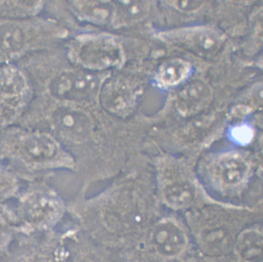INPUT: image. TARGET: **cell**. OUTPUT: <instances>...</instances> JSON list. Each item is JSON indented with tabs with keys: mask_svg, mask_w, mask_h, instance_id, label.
Masks as SVG:
<instances>
[{
	"mask_svg": "<svg viewBox=\"0 0 263 262\" xmlns=\"http://www.w3.org/2000/svg\"><path fill=\"white\" fill-rule=\"evenodd\" d=\"M168 4L184 13H192L198 11L203 5L204 2L201 1H171Z\"/></svg>",
	"mask_w": 263,
	"mask_h": 262,
	"instance_id": "cell-19",
	"label": "cell"
},
{
	"mask_svg": "<svg viewBox=\"0 0 263 262\" xmlns=\"http://www.w3.org/2000/svg\"><path fill=\"white\" fill-rule=\"evenodd\" d=\"M99 95L103 107L111 113L125 114L134 104V93L125 80L119 78L104 80Z\"/></svg>",
	"mask_w": 263,
	"mask_h": 262,
	"instance_id": "cell-8",
	"label": "cell"
},
{
	"mask_svg": "<svg viewBox=\"0 0 263 262\" xmlns=\"http://www.w3.org/2000/svg\"><path fill=\"white\" fill-rule=\"evenodd\" d=\"M11 231L5 219L0 216V254L7 248L11 241Z\"/></svg>",
	"mask_w": 263,
	"mask_h": 262,
	"instance_id": "cell-20",
	"label": "cell"
},
{
	"mask_svg": "<svg viewBox=\"0 0 263 262\" xmlns=\"http://www.w3.org/2000/svg\"><path fill=\"white\" fill-rule=\"evenodd\" d=\"M70 5L75 14L81 19L99 25L112 24L113 2L77 1L71 2Z\"/></svg>",
	"mask_w": 263,
	"mask_h": 262,
	"instance_id": "cell-11",
	"label": "cell"
},
{
	"mask_svg": "<svg viewBox=\"0 0 263 262\" xmlns=\"http://www.w3.org/2000/svg\"><path fill=\"white\" fill-rule=\"evenodd\" d=\"M31 83L20 65L13 62L0 65V117L11 121L28 103Z\"/></svg>",
	"mask_w": 263,
	"mask_h": 262,
	"instance_id": "cell-3",
	"label": "cell"
},
{
	"mask_svg": "<svg viewBox=\"0 0 263 262\" xmlns=\"http://www.w3.org/2000/svg\"><path fill=\"white\" fill-rule=\"evenodd\" d=\"M13 149L21 160L34 167L66 164L67 156L53 137L44 133L23 132L13 136Z\"/></svg>",
	"mask_w": 263,
	"mask_h": 262,
	"instance_id": "cell-4",
	"label": "cell"
},
{
	"mask_svg": "<svg viewBox=\"0 0 263 262\" xmlns=\"http://www.w3.org/2000/svg\"><path fill=\"white\" fill-rule=\"evenodd\" d=\"M7 177H6L5 174L3 171L0 170V191H2L5 188V187L8 185Z\"/></svg>",
	"mask_w": 263,
	"mask_h": 262,
	"instance_id": "cell-21",
	"label": "cell"
},
{
	"mask_svg": "<svg viewBox=\"0 0 263 262\" xmlns=\"http://www.w3.org/2000/svg\"><path fill=\"white\" fill-rule=\"evenodd\" d=\"M236 252L244 262H262V236L257 230H247L238 237Z\"/></svg>",
	"mask_w": 263,
	"mask_h": 262,
	"instance_id": "cell-15",
	"label": "cell"
},
{
	"mask_svg": "<svg viewBox=\"0 0 263 262\" xmlns=\"http://www.w3.org/2000/svg\"><path fill=\"white\" fill-rule=\"evenodd\" d=\"M72 61L91 71L122 66L125 56L116 38L107 35H84L73 42L69 51Z\"/></svg>",
	"mask_w": 263,
	"mask_h": 262,
	"instance_id": "cell-1",
	"label": "cell"
},
{
	"mask_svg": "<svg viewBox=\"0 0 263 262\" xmlns=\"http://www.w3.org/2000/svg\"><path fill=\"white\" fill-rule=\"evenodd\" d=\"M165 203L174 209H182L191 205L196 197L195 187L188 180L166 179L162 187Z\"/></svg>",
	"mask_w": 263,
	"mask_h": 262,
	"instance_id": "cell-12",
	"label": "cell"
},
{
	"mask_svg": "<svg viewBox=\"0 0 263 262\" xmlns=\"http://www.w3.org/2000/svg\"><path fill=\"white\" fill-rule=\"evenodd\" d=\"M42 5L41 2L0 1V18L26 19L37 14Z\"/></svg>",
	"mask_w": 263,
	"mask_h": 262,
	"instance_id": "cell-16",
	"label": "cell"
},
{
	"mask_svg": "<svg viewBox=\"0 0 263 262\" xmlns=\"http://www.w3.org/2000/svg\"><path fill=\"white\" fill-rule=\"evenodd\" d=\"M249 170V165L243 156L231 153L223 155L216 162L213 174L220 185L234 187L246 180Z\"/></svg>",
	"mask_w": 263,
	"mask_h": 262,
	"instance_id": "cell-9",
	"label": "cell"
},
{
	"mask_svg": "<svg viewBox=\"0 0 263 262\" xmlns=\"http://www.w3.org/2000/svg\"><path fill=\"white\" fill-rule=\"evenodd\" d=\"M211 97L212 91L206 83L201 80H193L181 90L177 106L181 114L191 115L206 107Z\"/></svg>",
	"mask_w": 263,
	"mask_h": 262,
	"instance_id": "cell-10",
	"label": "cell"
},
{
	"mask_svg": "<svg viewBox=\"0 0 263 262\" xmlns=\"http://www.w3.org/2000/svg\"><path fill=\"white\" fill-rule=\"evenodd\" d=\"M62 211L61 201L55 195L48 192H36L22 201L20 215L27 225L45 228L54 224Z\"/></svg>",
	"mask_w": 263,
	"mask_h": 262,
	"instance_id": "cell-6",
	"label": "cell"
},
{
	"mask_svg": "<svg viewBox=\"0 0 263 262\" xmlns=\"http://www.w3.org/2000/svg\"><path fill=\"white\" fill-rule=\"evenodd\" d=\"M10 62V60H9L7 56L5 55V54L2 52V50H0V65L4 64V63H7Z\"/></svg>",
	"mask_w": 263,
	"mask_h": 262,
	"instance_id": "cell-22",
	"label": "cell"
},
{
	"mask_svg": "<svg viewBox=\"0 0 263 262\" xmlns=\"http://www.w3.org/2000/svg\"><path fill=\"white\" fill-rule=\"evenodd\" d=\"M51 127L63 138L73 142L85 141L92 134V120L85 111L73 104L59 102L50 114Z\"/></svg>",
	"mask_w": 263,
	"mask_h": 262,
	"instance_id": "cell-5",
	"label": "cell"
},
{
	"mask_svg": "<svg viewBox=\"0 0 263 262\" xmlns=\"http://www.w3.org/2000/svg\"><path fill=\"white\" fill-rule=\"evenodd\" d=\"M231 135L236 143L246 145L253 139V129L246 125L235 126L232 129Z\"/></svg>",
	"mask_w": 263,
	"mask_h": 262,
	"instance_id": "cell-18",
	"label": "cell"
},
{
	"mask_svg": "<svg viewBox=\"0 0 263 262\" xmlns=\"http://www.w3.org/2000/svg\"><path fill=\"white\" fill-rule=\"evenodd\" d=\"M190 71V65L185 60H170L160 68L159 79L165 86L176 85L185 79Z\"/></svg>",
	"mask_w": 263,
	"mask_h": 262,
	"instance_id": "cell-17",
	"label": "cell"
},
{
	"mask_svg": "<svg viewBox=\"0 0 263 262\" xmlns=\"http://www.w3.org/2000/svg\"><path fill=\"white\" fill-rule=\"evenodd\" d=\"M113 3L112 25L116 27L131 25L143 20L151 8V3L146 1H117Z\"/></svg>",
	"mask_w": 263,
	"mask_h": 262,
	"instance_id": "cell-14",
	"label": "cell"
},
{
	"mask_svg": "<svg viewBox=\"0 0 263 262\" xmlns=\"http://www.w3.org/2000/svg\"><path fill=\"white\" fill-rule=\"evenodd\" d=\"M102 79L95 71L63 69L50 77L47 88L51 97L59 102L90 103L99 95Z\"/></svg>",
	"mask_w": 263,
	"mask_h": 262,
	"instance_id": "cell-2",
	"label": "cell"
},
{
	"mask_svg": "<svg viewBox=\"0 0 263 262\" xmlns=\"http://www.w3.org/2000/svg\"><path fill=\"white\" fill-rule=\"evenodd\" d=\"M151 243L157 254L165 258H174L185 251L188 239L179 225L167 219L154 228Z\"/></svg>",
	"mask_w": 263,
	"mask_h": 262,
	"instance_id": "cell-7",
	"label": "cell"
},
{
	"mask_svg": "<svg viewBox=\"0 0 263 262\" xmlns=\"http://www.w3.org/2000/svg\"><path fill=\"white\" fill-rule=\"evenodd\" d=\"M174 40L178 41L199 52L205 53L218 49L222 42L221 35L213 30L197 29L180 32L174 34Z\"/></svg>",
	"mask_w": 263,
	"mask_h": 262,
	"instance_id": "cell-13",
	"label": "cell"
}]
</instances>
